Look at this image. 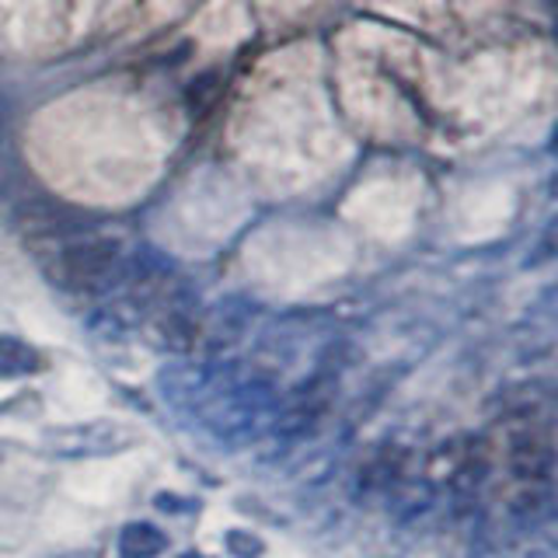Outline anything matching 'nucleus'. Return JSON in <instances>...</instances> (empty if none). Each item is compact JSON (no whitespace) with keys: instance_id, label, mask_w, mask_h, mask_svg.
<instances>
[{"instance_id":"f257e3e1","label":"nucleus","mask_w":558,"mask_h":558,"mask_svg":"<svg viewBox=\"0 0 558 558\" xmlns=\"http://www.w3.org/2000/svg\"><path fill=\"white\" fill-rule=\"evenodd\" d=\"M279 395L272 388V380L266 377H238L227 388L209 398L206 405L192 415V423L203 429V436L220 450H241L252 447L262 436H269L276 423Z\"/></svg>"},{"instance_id":"f03ea898","label":"nucleus","mask_w":558,"mask_h":558,"mask_svg":"<svg viewBox=\"0 0 558 558\" xmlns=\"http://www.w3.org/2000/svg\"><path fill=\"white\" fill-rule=\"evenodd\" d=\"M52 279L70 293H109L126 279V255L112 238H84L66 244L52 262Z\"/></svg>"},{"instance_id":"7ed1b4c3","label":"nucleus","mask_w":558,"mask_h":558,"mask_svg":"<svg viewBox=\"0 0 558 558\" xmlns=\"http://www.w3.org/2000/svg\"><path fill=\"white\" fill-rule=\"evenodd\" d=\"M234 377H238V366L182 360V363H168L165 371L157 374V391L168 401V409L182 415H196L206 401L217 398Z\"/></svg>"},{"instance_id":"20e7f679","label":"nucleus","mask_w":558,"mask_h":558,"mask_svg":"<svg viewBox=\"0 0 558 558\" xmlns=\"http://www.w3.org/2000/svg\"><path fill=\"white\" fill-rule=\"evenodd\" d=\"M133 447V433L112 423V418H92V423H70L52 426L43 433V450L60 461H92V458H112Z\"/></svg>"},{"instance_id":"39448f33","label":"nucleus","mask_w":558,"mask_h":558,"mask_svg":"<svg viewBox=\"0 0 558 558\" xmlns=\"http://www.w3.org/2000/svg\"><path fill=\"white\" fill-rule=\"evenodd\" d=\"M485 453L482 444L471 436H458V440L444 444L429 461V478L436 488H453V493H471L485 478Z\"/></svg>"},{"instance_id":"423d86ee","label":"nucleus","mask_w":558,"mask_h":558,"mask_svg":"<svg viewBox=\"0 0 558 558\" xmlns=\"http://www.w3.org/2000/svg\"><path fill=\"white\" fill-rule=\"evenodd\" d=\"M506 464L517 482H534V485H551L555 471V447L548 429L537 426H520L506 436Z\"/></svg>"},{"instance_id":"0eeeda50","label":"nucleus","mask_w":558,"mask_h":558,"mask_svg":"<svg viewBox=\"0 0 558 558\" xmlns=\"http://www.w3.org/2000/svg\"><path fill=\"white\" fill-rule=\"evenodd\" d=\"M405 464L409 453L401 447H380L371 461L360 471V488L366 493H398L401 482H405Z\"/></svg>"},{"instance_id":"6e6552de","label":"nucleus","mask_w":558,"mask_h":558,"mask_svg":"<svg viewBox=\"0 0 558 558\" xmlns=\"http://www.w3.org/2000/svg\"><path fill=\"white\" fill-rule=\"evenodd\" d=\"M168 548V534L147 520H133L119 531V555L122 558H157Z\"/></svg>"},{"instance_id":"1a4fd4ad","label":"nucleus","mask_w":558,"mask_h":558,"mask_svg":"<svg viewBox=\"0 0 558 558\" xmlns=\"http://www.w3.org/2000/svg\"><path fill=\"white\" fill-rule=\"evenodd\" d=\"M39 371V353L14 336H0V377H25Z\"/></svg>"},{"instance_id":"9d476101","label":"nucleus","mask_w":558,"mask_h":558,"mask_svg":"<svg viewBox=\"0 0 558 558\" xmlns=\"http://www.w3.org/2000/svg\"><path fill=\"white\" fill-rule=\"evenodd\" d=\"M223 545H227V551H231L234 558H258L262 551H266L262 537H255L252 531H227Z\"/></svg>"},{"instance_id":"9b49d317","label":"nucleus","mask_w":558,"mask_h":558,"mask_svg":"<svg viewBox=\"0 0 558 558\" xmlns=\"http://www.w3.org/2000/svg\"><path fill=\"white\" fill-rule=\"evenodd\" d=\"M179 558H209V555H203V551H185V555H179Z\"/></svg>"},{"instance_id":"f8f14e48","label":"nucleus","mask_w":558,"mask_h":558,"mask_svg":"<svg viewBox=\"0 0 558 558\" xmlns=\"http://www.w3.org/2000/svg\"><path fill=\"white\" fill-rule=\"evenodd\" d=\"M63 558H84V555H63Z\"/></svg>"}]
</instances>
